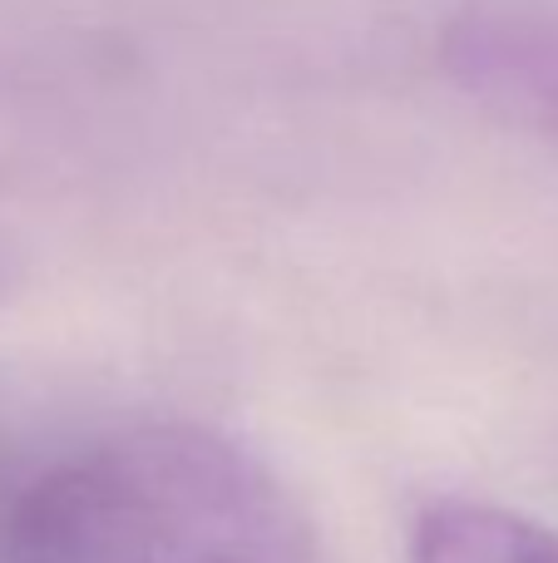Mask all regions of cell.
<instances>
[{
    "instance_id": "cell-1",
    "label": "cell",
    "mask_w": 558,
    "mask_h": 563,
    "mask_svg": "<svg viewBox=\"0 0 558 563\" xmlns=\"http://www.w3.org/2000/svg\"><path fill=\"white\" fill-rule=\"evenodd\" d=\"M0 563H316V539L237 440L193 420H129L10 479Z\"/></svg>"
},
{
    "instance_id": "cell-2",
    "label": "cell",
    "mask_w": 558,
    "mask_h": 563,
    "mask_svg": "<svg viewBox=\"0 0 558 563\" xmlns=\"http://www.w3.org/2000/svg\"><path fill=\"white\" fill-rule=\"evenodd\" d=\"M435 49L470 99L558 139V0H460Z\"/></svg>"
},
{
    "instance_id": "cell-3",
    "label": "cell",
    "mask_w": 558,
    "mask_h": 563,
    "mask_svg": "<svg viewBox=\"0 0 558 563\" xmlns=\"http://www.w3.org/2000/svg\"><path fill=\"white\" fill-rule=\"evenodd\" d=\"M415 563H558V529L484 499H440L415 519Z\"/></svg>"
},
{
    "instance_id": "cell-4",
    "label": "cell",
    "mask_w": 558,
    "mask_h": 563,
    "mask_svg": "<svg viewBox=\"0 0 558 563\" xmlns=\"http://www.w3.org/2000/svg\"><path fill=\"white\" fill-rule=\"evenodd\" d=\"M5 282H10V257H5V247H0V291H5Z\"/></svg>"
}]
</instances>
